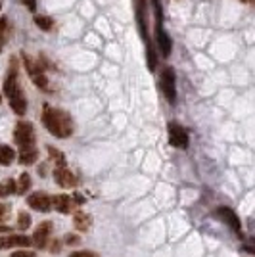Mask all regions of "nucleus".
I'll return each instance as SVG.
<instances>
[{
    "label": "nucleus",
    "instance_id": "f257e3e1",
    "mask_svg": "<svg viewBox=\"0 0 255 257\" xmlns=\"http://www.w3.org/2000/svg\"><path fill=\"white\" fill-rule=\"evenodd\" d=\"M43 121L48 133L58 137V139H67L73 133V121L65 113L64 109H54V107H44Z\"/></svg>",
    "mask_w": 255,
    "mask_h": 257
},
{
    "label": "nucleus",
    "instance_id": "f03ea898",
    "mask_svg": "<svg viewBox=\"0 0 255 257\" xmlns=\"http://www.w3.org/2000/svg\"><path fill=\"white\" fill-rule=\"evenodd\" d=\"M4 94L10 100L12 109H14L18 115H23V113L27 111V100L23 96L22 86L18 83V67H16V64H12L10 73H8L6 81H4Z\"/></svg>",
    "mask_w": 255,
    "mask_h": 257
},
{
    "label": "nucleus",
    "instance_id": "7ed1b4c3",
    "mask_svg": "<svg viewBox=\"0 0 255 257\" xmlns=\"http://www.w3.org/2000/svg\"><path fill=\"white\" fill-rule=\"evenodd\" d=\"M16 144L22 150L35 148V128H33L31 123H27V121L18 123V127H16Z\"/></svg>",
    "mask_w": 255,
    "mask_h": 257
},
{
    "label": "nucleus",
    "instance_id": "20e7f679",
    "mask_svg": "<svg viewBox=\"0 0 255 257\" xmlns=\"http://www.w3.org/2000/svg\"><path fill=\"white\" fill-rule=\"evenodd\" d=\"M161 88H163V94L169 100V104L177 102V81H175V71L171 67H165L163 73H161Z\"/></svg>",
    "mask_w": 255,
    "mask_h": 257
},
{
    "label": "nucleus",
    "instance_id": "39448f33",
    "mask_svg": "<svg viewBox=\"0 0 255 257\" xmlns=\"http://www.w3.org/2000/svg\"><path fill=\"white\" fill-rule=\"evenodd\" d=\"M169 142L171 146H175V148H188V133H186V128L179 125V123H169Z\"/></svg>",
    "mask_w": 255,
    "mask_h": 257
},
{
    "label": "nucleus",
    "instance_id": "423d86ee",
    "mask_svg": "<svg viewBox=\"0 0 255 257\" xmlns=\"http://www.w3.org/2000/svg\"><path fill=\"white\" fill-rule=\"evenodd\" d=\"M215 217H219L224 225L230 226L236 234H240V232H242V223H240L238 215L234 213L230 207H217V209H215Z\"/></svg>",
    "mask_w": 255,
    "mask_h": 257
},
{
    "label": "nucleus",
    "instance_id": "0eeeda50",
    "mask_svg": "<svg viewBox=\"0 0 255 257\" xmlns=\"http://www.w3.org/2000/svg\"><path fill=\"white\" fill-rule=\"evenodd\" d=\"M27 204L31 205L33 209H37V211L48 213V211L52 209V198L44 192H37V194H31V196L27 198Z\"/></svg>",
    "mask_w": 255,
    "mask_h": 257
},
{
    "label": "nucleus",
    "instance_id": "6e6552de",
    "mask_svg": "<svg viewBox=\"0 0 255 257\" xmlns=\"http://www.w3.org/2000/svg\"><path fill=\"white\" fill-rule=\"evenodd\" d=\"M50 234H52V223H50V221L41 223V226L35 230V236H33L31 244H35L37 247H46L48 240H50Z\"/></svg>",
    "mask_w": 255,
    "mask_h": 257
},
{
    "label": "nucleus",
    "instance_id": "1a4fd4ad",
    "mask_svg": "<svg viewBox=\"0 0 255 257\" xmlns=\"http://www.w3.org/2000/svg\"><path fill=\"white\" fill-rule=\"evenodd\" d=\"M16 246H22V247L31 246V238H27V236L23 234H12L0 238V249H10V247H16Z\"/></svg>",
    "mask_w": 255,
    "mask_h": 257
},
{
    "label": "nucleus",
    "instance_id": "9d476101",
    "mask_svg": "<svg viewBox=\"0 0 255 257\" xmlns=\"http://www.w3.org/2000/svg\"><path fill=\"white\" fill-rule=\"evenodd\" d=\"M54 179L56 182L60 184V186H64V188H71L77 184V179H75V175L67 167H58L56 171H54Z\"/></svg>",
    "mask_w": 255,
    "mask_h": 257
},
{
    "label": "nucleus",
    "instance_id": "9b49d317",
    "mask_svg": "<svg viewBox=\"0 0 255 257\" xmlns=\"http://www.w3.org/2000/svg\"><path fill=\"white\" fill-rule=\"evenodd\" d=\"M52 205L60 211V213H71V211H73V202H71V198L65 196V194L56 196V198L52 200Z\"/></svg>",
    "mask_w": 255,
    "mask_h": 257
},
{
    "label": "nucleus",
    "instance_id": "f8f14e48",
    "mask_svg": "<svg viewBox=\"0 0 255 257\" xmlns=\"http://www.w3.org/2000/svg\"><path fill=\"white\" fill-rule=\"evenodd\" d=\"M158 43H160L161 54H163V56H169L171 41H169V37H167V33L161 29V22H158Z\"/></svg>",
    "mask_w": 255,
    "mask_h": 257
},
{
    "label": "nucleus",
    "instance_id": "ddd939ff",
    "mask_svg": "<svg viewBox=\"0 0 255 257\" xmlns=\"http://www.w3.org/2000/svg\"><path fill=\"white\" fill-rule=\"evenodd\" d=\"M37 158H39L37 148H27V150H22V154H20V163L22 165H33L37 161Z\"/></svg>",
    "mask_w": 255,
    "mask_h": 257
},
{
    "label": "nucleus",
    "instance_id": "4468645a",
    "mask_svg": "<svg viewBox=\"0 0 255 257\" xmlns=\"http://www.w3.org/2000/svg\"><path fill=\"white\" fill-rule=\"evenodd\" d=\"M16 158V152L12 150L10 146H0V165H10Z\"/></svg>",
    "mask_w": 255,
    "mask_h": 257
},
{
    "label": "nucleus",
    "instance_id": "2eb2a0df",
    "mask_svg": "<svg viewBox=\"0 0 255 257\" xmlns=\"http://www.w3.org/2000/svg\"><path fill=\"white\" fill-rule=\"evenodd\" d=\"M75 226H77L79 230H86V228L90 226V217H88L85 211H77V213H75Z\"/></svg>",
    "mask_w": 255,
    "mask_h": 257
},
{
    "label": "nucleus",
    "instance_id": "dca6fc26",
    "mask_svg": "<svg viewBox=\"0 0 255 257\" xmlns=\"http://www.w3.org/2000/svg\"><path fill=\"white\" fill-rule=\"evenodd\" d=\"M48 156H50V160L56 161L58 167H65V156L60 150H56V148H52V146H48Z\"/></svg>",
    "mask_w": 255,
    "mask_h": 257
},
{
    "label": "nucleus",
    "instance_id": "f3484780",
    "mask_svg": "<svg viewBox=\"0 0 255 257\" xmlns=\"http://www.w3.org/2000/svg\"><path fill=\"white\" fill-rule=\"evenodd\" d=\"M29 186H31V177H29L27 173H23L22 177H20V184L16 186V192L25 194L27 190H29Z\"/></svg>",
    "mask_w": 255,
    "mask_h": 257
},
{
    "label": "nucleus",
    "instance_id": "a211bd4d",
    "mask_svg": "<svg viewBox=\"0 0 255 257\" xmlns=\"http://www.w3.org/2000/svg\"><path fill=\"white\" fill-rule=\"evenodd\" d=\"M35 23H37V27H39V29H43V31H50V29H52V20H50V18H46V16H39V18H35Z\"/></svg>",
    "mask_w": 255,
    "mask_h": 257
},
{
    "label": "nucleus",
    "instance_id": "6ab92c4d",
    "mask_svg": "<svg viewBox=\"0 0 255 257\" xmlns=\"http://www.w3.org/2000/svg\"><path fill=\"white\" fill-rule=\"evenodd\" d=\"M6 37H8V20L2 18L0 20V50H2V46L6 43Z\"/></svg>",
    "mask_w": 255,
    "mask_h": 257
},
{
    "label": "nucleus",
    "instance_id": "aec40b11",
    "mask_svg": "<svg viewBox=\"0 0 255 257\" xmlns=\"http://www.w3.org/2000/svg\"><path fill=\"white\" fill-rule=\"evenodd\" d=\"M18 226H20L22 230L29 228V226H31V215H29V213H20V217H18Z\"/></svg>",
    "mask_w": 255,
    "mask_h": 257
},
{
    "label": "nucleus",
    "instance_id": "412c9836",
    "mask_svg": "<svg viewBox=\"0 0 255 257\" xmlns=\"http://www.w3.org/2000/svg\"><path fill=\"white\" fill-rule=\"evenodd\" d=\"M33 81H35V85L41 86V88H46V85H48V79H46L43 73H35V75H33Z\"/></svg>",
    "mask_w": 255,
    "mask_h": 257
},
{
    "label": "nucleus",
    "instance_id": "4be33fe9",
    "mask_svg": "<svg viewBox=\"0 0 255 257\" xmlns=\"http://www.w3.org/2000/svg\"><path fill=\"white\" fill-rule=\"evenodd\" d=\"M79 242H81V238H79V236H75V234L65 236V244H67V246H77Z\"/></svg>",
    "mask_w": 255,
    "mask_h": 257
},
{
    "label": "nucleus",
    "instance_id": "5701e85b",
    "mask_svg": "<svg viewBox=\"0 0 255 257\" xmlns=\"http://www.w3.org/2000/svg\"><path fill=\"white\" fill-rule=\"evenodd\" d=\"M2 188H4V194H14V192H16V182L8 181L4 186H2Z\"/></svg>",
    "mask_w": 255,
    "mask_h": 257
},
{
    "label": "nucleus",
    "instance_id": "b1692460",
    "mask_svg": "<svg viewBox=\"0 0 255 257\" xmlns=\"http://www.w3.org/2000/svg\"><path fill=\"white\" fill-rule=\"evenodd\" d=\"M69 257H98V253H94V251H75Z\"/></svg>",
    "mask_w": 255,
    "mask_h": 257
},
{
    "label": "nucleus",
    "instance_id": "393cba45",
    "mask_svg": "<svg viewBox=\"0 0 255 257\" xmlns=\"http://www.w3.org/2000/svg\"><path fill=\"white\" fill-rule=\"evenodd\" d=\"M23 4L27 6V10L29 12H35L37 10V0H22Z\"/></svg>",
    "mask_w": 255,
    "mask_h": 257
},
{
    "label": "nucleus",
    "instance_id": "a878e982",
    "mask_svg": "<svg viewBox=\"0 0 255 257\" xmlns=\"http://www.w3.org/2000/svg\"><path fill=\"white\" fill-rule=\"evenodd\" d=\"M8 213H10V209H8L6 205H0V221H6V219H8Z\"/></svg>",
    "mask_w": 255,
    "mask_h": 257
},
{
    "label": "nucleus",
    "instance_id": "bb28decb",
    "mask_svg": "<svg viewBox=\"0 0 255 257\" xmlns=\"http://www.w3.org/2000/svg\"><path fill=\"white\" fill-rule=\"evenodd\" d=\"M12 257H35L33 251H16V253H12Z\"/></svg>",
    "mask_w": 255,
    "mask_h": 257
},
{
    "label": "nucleus",
    "instance_id": "cd10ccee",
    "mask_svg": "<svg viewBox=\"0 0 255 257\" xmlns=\"http://www.w3.org/2000/svg\"><path fill=\"white\" fill-rule=\"evenodd\" d=\"M4 230H8V226H0V232H4Z\"/></svg>",
    "mask_w": 255,
    "mask_h": 257
},
{
    "label": "nucleus",
    "instance_id": "c85d7f7f",
    "mask_svg": "<svg viewBox=\"0 0 255 257\" xmlns=\"http://www.w3.org/2000/svg\"><path fill=\"white\" fill-rule=\"evenodd\" d=\"M0 196H4V188H2V184H0Z\"/></svg>",
    "mask_w": 255,
    "mask_h": 257
},
{
    "label": "nucleus",
    "instance_id": "c756f323",
    "mask_svg": "<svg viewBox=\"0 0 255 257\" xmlns=\"http://www.w3.org/2000/svg\"><path fill=\"white\" fill-rule=\"evenodd\" d=\"M244 2H253V0H244Z\"/></svg>",
    "mask_w": 255,
    "mask_h": 257
},
{
    "label": "nucleus",
    "instance_id": "7c9ffc66",
    "mask_svg": "<svg viewBox=\"0 0 255 257\" xmlns=\"http://www.w3.org/2000/svg\"><path fill=\"white\" fill-rule=\"evenodd\" d=\"M0 8H2V4H0Z\"/></svg>",
    "mask_w": 255,
    "mask_h": 257
}]
</instances>
